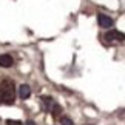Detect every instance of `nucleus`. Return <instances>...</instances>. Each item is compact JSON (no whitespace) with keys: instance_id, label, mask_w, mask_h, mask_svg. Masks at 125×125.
<instances>
[{"instance_id":"1","label":"nucleus","mask_w":125,"mask_h":125,"mask_svg":"<svg viewBox=\"0 0 125 125\" xmlns=\"http://www.w3.org/2000/svg\"><path fill=\"white\" fill-rule=\"evenodd\" d=\"M16 100V86L12 80H3L0 83V104L11 105Z\"/></svg>"},{"instance_id":"2","label":"nucleus","mask_w":125,"mask_h":125,"mask_svg":"<svg viewBox=\"0 0 125 125\" xmlns=\"http://www.w3.org/2000/svg\"><path fill=\"white\" fill-rule=\"evenodd\" d=\"M104 39L107 42H124L125 40V34L117 30H111V31H107L104 36Z\"/></svg>"},{"instance_id":"3","label":"nucleus","mask_w":125,"mask_h":125,"mask_svg":"<svg viewBox=\"0 0 125 125\" xmlns=\"http://www.w3.org/2000/svg\"><path fill=\"white\" fill-rule=\"evenodd\" d=\"M97 23H99L100 28H110V26H113V19L105 16V14H99L97 16Z\"/></svg>"},{"instance_id":"4","label":"nucleus","mask_w":125,"mask_h":125,"mask_svg":"<svg viewBox=\"0 0 125 125\" xmlns=\"http://www.w3.org/2000/svg\"><path fill=\"white\" fill-rule=\"evenodd\" d=\"M12 63H14V59L9 54L0 56V66H2V68H9V66H12Z\"/></svg>"},{"instance_id":"5","label":"nucleus","mask_w":125,"mask_h":125,"mask_svg":"<svg viewBox=\"0 0 125 125\" xmlns=\"http://www.w3.org/2000/svg\"><path fill=\"white\" fill-rule=\"evenodd\" d=\"M54 105H56V102H54L51 97H48V96L42 97V107H43V110H46V111H51Z\"/></svg>"},{"instance_id":"6","label":"nucleus","mask_w":125,"mask_h":125,"mask_svg":"<svg viewBox=\"0 0 125 125\" xmlns=\"http://www.w3.org/2000/svg\"><path fill=\"white\" fill-rule=\"evenodd\" d=\"M19 96H20L22 99H28V97L31 96V88H30L26 83L20 85V88H19Z\"/></svg>"},{"instance_id":"7","label":"nucleus","mask_w":125,"mask_h":125,"mask_svg":"<svg viewBox=\"0 0 125 125\" xmlns=\"http://www.w3.org/2000/svg\"><path fill=\"white\" fill-rule=\"evenodd\" d=\"M62 113V107H60V105H54V107H52V110H51V114H52V116H54V117H57V116H59V114Z\"/></svg>"},{"instance_id":"8","label":"nucleus","mask_w":125,"mask_h":125,"mask_svg":"<svg viewBox=\"0 0 125 125\" xmlns=\"http://www.w3.org/2000/svg\"><path fill=\"white\" fill-rule=\"evenodd\" d=\"M60 124H62V125H74L73 121H71L70 117H62V119H60Z\"/></svg>"},{"instance_id":"9","label":"nucleus","mask_w":125,"mask_h":125,"mask_svg":"<svg viewBox=\"0 0 125 125\" xmlns=\"http://www.w3.org/2000/svg\"><path fill=\"white\" fill-rule=\"evenodd\" d=\"M6 125H22V122H19V121H12V119H9V121H6Z\"/></svg>"},{"instance_id":"10","label":"nucleus","mask_w":125,"mask_h":125,"mask_svg":"<svg viewBox=\"0 0 125 125\" xmlns=\"http://www.w3.org/2000/svg\"><path fill=\"white\" fill-rule=\"evenodd\" d=\"M26 125H36V124L32 122V121H28V122H26Z\"/></svg>"}]
</instances>
